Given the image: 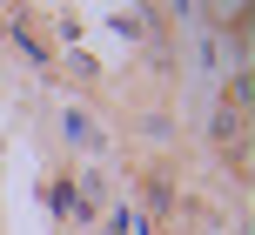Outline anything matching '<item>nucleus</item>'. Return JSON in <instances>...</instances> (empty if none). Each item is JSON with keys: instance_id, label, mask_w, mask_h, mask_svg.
I'll return each mask as SVG.
<instances>
[{"instance_id": "1", "label": "nucleus", "mask_w": 255, "mask_h": 235, "mask_svg": "<svg viewBox=\"0 0 255 235\" xmlns=\"http://www.w3.org/2000/svg\"><path fill=\"white\" fill-rule=\"evenodd\" d=\"M242 134H249V121H242V88H235V94H229V108L215 115V148L235 161V168H242Z\"/></svg>"}]
</instances>
